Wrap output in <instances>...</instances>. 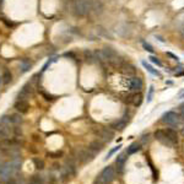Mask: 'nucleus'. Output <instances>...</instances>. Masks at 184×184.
Returning <instances> with one entry per match:
<instances>
[{
    "label": "nucleus",
    "instance_id": "f257e3e1",
    "mask_svg": "<svg viewBox=\"0 0 184 184\" xmlns=\"http://www.w3.org/2000/svg\"><path fill=\"white\" fill-rule=\"evenodd\" d=\"M91 11V5H90V0H75L73 4V12L79 16V17H84L86 16L89 12Z\"/></svg>",
    "mask_w": 184,
    "mask_h": 184
},
{
    "label": "nucleus",
    "instance_id": "f03ea898",
    "mask_svg": "<svg viewBox=\"0 0 184 184\" xmlns=\"http://www.w3.org/2000/svg\"><path fill=\"white\" fill-rule=\"evenodd\" d=\"M114 177H115V171H114V168H113L112 166H108V167H106V168L101 172V174H99L98 178L96 179V183L108 184L114 179Z\"/></svg>",
    "mask_w": 184,
    "mask_h": 184
},
{
    "label": "nucleus",
    "instance_id": "7ed1b4c3",
    "mask_svg": "<svg viewBox=\"0 0 184 184\" xmlns=\"http://www.w3.org/2000/svg\"><path fill=\"white\" fill-rule=\"evenodd\" d=\"M179 120H181V118H179V115L176 112H167V113H165L162 115V122L165 124H167V125L176 126V125L179 124Z\"/></svg>",
    "mask_w": 184,
    "mask_h": 184
},
{
    "label": "nucleus",
    "instance_id": "20e7f679",
    "mask_svg": "<svg viewBox=\"0 0 184 184\" xmlns=\"http://www.w3.org/2000/svg\"><path fill=\"white\" fill-rule=\"evenodd\" d=\"M155 139L156 140H158L161 144H163V145H166V146H170V147H173L174 145H173V142L168 139V136L166 135V133H165V130H156L155 131Z\"/></svg>",
    "mask_w": 184,
    "mask_h": 184
},
{
    "label": "nucleus",
    "instance_id": "39448f33",
    "mask_svg": "<svg viewBox=\"0 0 184 184\" xmlns=\"http://www.w3.org/2000/svg\"><path fill=\"white\" fill-rule=\"evenodd\" d=\"M28 108H30V104L26 99H21L18 98L16 102H15V109L20 113V114H25L28 112Z\"/></svg>",
    "mask_w": 184,
    "mask_h": 184
},
{
    "label": "nucleus",
    "instance_id": "423d86ee",
    "mask_svg": "<svg viewBox=\"0 0 184 184\" xmlns=\"http://www.w3.org/2000/svg\"><path fill=\"white\" fill-rule=\"evenodd\" d=\"M93 155H94V154L92 152L90 149H89V150H80L79 154H78V158H79L81 162L86 163V162L91 161L92 158H93Z\"/></svg>",
    "mask_w": 184,
    "mask_h": 184
},
{
    "label": "nucleus",
    "instance_id": "0eeeda50",
    "mask_svg": "<svg viewBox=\"0 0 184 184\" xmlns=\"http://www.w3.org/2000/svg\"><path fill=\"white\" fill-rule=\"evenodd\" d=\"M97 135H99L104 141H110L112 140V138L114 136V134H113V131L112 130H109V129H98V130H96L94 131Z\"/></svg>",
    "mask_w": 184,
    "mask_h": 184
},
{
    "label": "nucleus",
    "instance_id": "6e6552de",
    "mask_svg": "<svg viewBox=\"0 0 184 184\" xmlns=\"http://www.w3.org/2000/svg\"><path fill=\"white\" fill-rule=\"evenodd\" d=\"M90 5H91V11L97 15L103 11V4L101 0H90Z\"/></svg>",
    "mask_w": 184,
    "mask_h": 184
},
{
    "label": "nucleus",
    "instance_id": "1a4fd4ad",
    "mask_svg": "<svg viewBox=\"0 0 184 184\" xmlns=\"http://www.w3.org/2000/svg\"><path fill=\"white\" fill-rule=\"evenodd\" d=\"M129 85L133 91H140L142 89V81L139 78H131L129 81Z\"/></svg>",
    "mask_w": 184,
    "mask_h": 184
},
{
    "label": "nucleus",
    "instance_id": "9d476101",
    "mask_svg": "<svg viewBox=\"0 0 184 184\" xmlns=\"http://www.w3.org/2000/svg\"><path fill=\"white\" fill-rule=\"evenodd\" d=\"M120 69H122L123 74H125V75H128V76H133V75L136 73V69H135L133 65L126 64V63H123V64L120 65Z\"/></svg>",
    "mask_w": 184,
    "mask_h": 184
},
{
    "label": "nucleus",
    "instance_id": "9b49d317",
    "mask_svg": "<svg viewBox=\"0 0 184 184\" xmlns=\"http://www.w3.org/2000/svg\"><path fill=\"white\" fill-rule=\"evenodd\" d=\"M15 146V142H14V139H10V138H4L0 140V149L2 150H9L11 147Z\"/></svg>",
    "mask_w": 184,
    "mask_h": 184
},
{
    "label": "nucleus",
    "instance_id": "f8f14e48",
    "mask_svg": "<svg viewBox=\"0 0 184 184\" xmlns=\"http://www.w3.org/2000/svg\"><path fill=\"white\" fill-rule=\"evenodd\" d=\"M102 52H103V54H104V57H106V59H107V62H110L113 58H115L118 54H117V52L113 49V48H110V47H106V48H103L102 49Z\"/></svg>",
    "mask_w": 184,
    "mask_h": 184
},
{
    "label": "nucleus",
    "instance_id": "ddd939ff",
    "mask_svg": "<svg viewBox=\"0 0 184 184\" xmlns=\"http://www.w3.org/2000/svg\"><path fill=\"white\" fill-rule=\"evenodd\" d=\"M32 86L30 85V82L27 84V85H25L22 89H21V91L18 92V94H17V97L18 98H21V99H26L28 96H30V93L32 91V89H31Z\"/></svg>",
    "mask_w": 184,
    "mask_h": 184
},
{
    "label": "nucleus",
    "instance_id": "4468645a",
    "mask_svg": "<svg viewBox=\"0 0 184 184\" xmlns=\"http://www.w3.org/2000/svg\"><path fill=\"white\" fill-rule=\"evenodd\" d=\"M165 133H166V135L168 136V139L173 142V145L178 144V134H177L176 130H173V129H166Z\"/></svg>",
    "mask_w": 184,
    "mask_h": 184
},
{
    "label": "nucleus",
    "instance_id": "2eb2a0df",
    "mask_svg": "<svg viewBox=\"0 0 184 184\" xmlns=\"http://www.w3.org/2000/svg\"><path fill=\"white\" fill-rule=\"evenodd\" d=\"M89 149L91 150L93 154H96V152H99V151L103 149V144H102L101 141H98V140H94V141H92L91 144H90Z\"/></svg>",
    "mask_w": 184,
    "mask_h": 184
},
{
    "label": "nucleus",
    "instance_id": "dca6fc26",
    "mask_svg": "<svg viewBox=\"0 0 184 184\" xmlns=\"http://www.w3.org/2000/svg\"><path fill=\"white\" fill-rule=\"evenodd\" d=\"M141 101H142V97H141L140 93L130 94V103H133L134 106H140V104H141Z\"/></svg>",
    "mask_w": 184,
    "mask_h": 184
},
{
    "label": "nucleus",
    "instance_id": "f3484780",
    "mask_svg": "<svg viewBox=\"0 0 184 184\" xmlns=\"http://www.w3.org/2000/svg\"><path fill=\"white\" fill-rule=\"evenodd\" d=\"M10 126H7V125H4V124H1L0 123V138H7L9 135H10Z\"/></svg>",
    "mask_w": 184,
    "mask_h": 184
},
{
    "label": "nucleus",
    "instance_id": "a211bd4d",
    "mask_svg": "<svg viewBox=\"0 0 184 184\" xmlns=\"http://www.w3.org/2000/svg\"><path fill=\"white\" fill-rule=\"evenodd\" d=\"M20 66H21V73L23 74V73H26V71L31 70V68H32V63H30L28 60L23 59V60L20 63Z\"/></svg>",
    "mask_w": 184,
    "mask_h": 184
},
{
    "label": "nucleus",
    "instance_id": "6ab92c4d",
    "mask_svg": "<svg viewBox=\"0 0 184 184\" xmlns=\"http://www.w3.org/2000/svg\"><path fill=\"white\" fill-rule=\"evenodd\" d=\"M140 149H141V147H140V144H138V142H134V144H131V145L128 147V150H126V154H128V155H133V154L138 152Z\"/></svg>",
    "mask_w": 184,
    "mask_h": 184
},
{
    "label": "nucleus",
    "instance_id": "aec40b11",
    "mask_svg": "<svg viewBox=\"0 0 184 184\" xmlns=\"http://www.w3.org/2000/svg\"><path fill=\"white\" fill-rule=\"evenodd\" d=\"M125 125H126V120H125V119H120V120H118V122L113 123L110 128H113V129H119V130H122V129H124V128H125Z\"/></svg>",
    "mask_w": 184,
    "mask_h": 184
},
{
    "label": "nucleus",
    "instance_id": "412c9836",
    "mask_svg": "<svg viewBox=\"0 0 184 184\" xmlns=\"http://www.w3.org/2000/svg\"><path fill=\"white\" fill-rule=\"evenodd\" d=\"M11 79H12L11 73H10L9 70H5V71H4V75H2V78H1V81H2L5 85H7V84L11 81Z\"/></svg>",
    "mask_w": 184,
    "mask_h": 184
},
{
    "label": "nucleus",
    "instance_id": "4be33fe9",
    "mask_svg": "<svg viewBox=\"0 0 184 184\" xmlns=\"http://www.w3.org/2000/svg\"><path fill=\"white\" fill-rule=\"evenodd\" d=\"M126 161V157L125 155H119L118 158H117V165L119 167V171H123V167H124V163Z\"/></svg>",
    "mask_w": 184,
    "mask_h": 184
},
{
    "label": "nucleus",
    "instance_id": "5701e85b",
    "mask_svg": "<svg viewBox=\"0 0 184 184\" xmlns=\"http://www.w3.org/2000/svg\"><path fill=\"white\" fill-rule=\"evenodd\" d=\"M142 65H144V66H145V69H147V71H149V73H151L152 75H157V76H160V73H158L157 70H155L151 65H149L146 62H142Z\"/></svg>",
    "mask_w": 184,
    "mask_h": 184
},
{
    "label": "nucleus",
    "instance_id": "b1692460",
    "mask_svg": "<svg viewBox=\"0 0 184 184\" xmlns=\"http://www.w3.org/2000/svg\"><path fill=\"white\" fill-rule=\"evenodd\" d=\"M28 184H43V179L39 176H32L28 181Z\"/></svg>",
    "mask_w": 184,
    "mask_h": 184
},
{
    "label": "nucleus",
    "instance_id": "393cba45",
    "mask_svg": "<svg viewBox=\"0 0 184 184\" xmlns=\"http://www.w3.org/2000/svg\"><path fill=\"white\" fill-rule=\"evenodd\" d=\"M84 55H85V59H86V62H89V63H92L93 62V59H94V54H93V52L91 50H85L84 52Z\"/></svg>",
    "mask_w": 184,
    "mask_h": 184
},
{
    "label": "nucleus",
    "instance_id": "a878e982",
    "mask_svg": "<svg viewBox=\"0 0 184 184\" xmlns=\"http://www.w3.org/2000/svg\"><path fill=\"white\" fill-rule=\"evenodd\" d=\"M33 163H34V167H36L37 170H43V168H44V162H43V160L33 158Z\"/></svg>",
    "mask_w": 184,
    "mask_h": 184
},
{
    "label": "nucleus",
    "instance_id": "bb28decb",
    "mask_svg": "<svg viewBox=\"0 0 184 184\" xmlns=\"http://www.w3.org/2000/svg\"><path fill=\"white\" fill-rule=\"evenodd\" d=\"M11 122H12V124H21L22 123V117L20 114H12L11 115Z\"/></svg>",
    "mask_w": 184,
    "mask_h": 184
},
{
    "label": "nucleus",
    "instance_id": "cd10ccee",
    "mask_svg": "<svg viewBox=\"0 0 184 184\" xmlns=\"http://www.w3.org/2000/svg\"><path fill=\"white\" fill-rule=\"evenodd\" d=\"M0 123L4 124V125L10 126V124H12V122H11V117H9V115H4V117H1Z\"/></svg>",
    "mask_w": 184,
    "mask_h": 184
},
{
    "label": "nucleus",
    "instance_id": "c85d7f7f",
    "mask_svg": "<svg viewBox=\"0 0 184 184\" xmlns=\"http://www.w3.org/2000/svg\"><path fill=\"white\" fill-rule=\"evenodd\" d=\"M48 156H50L52 158H59L60 156H63V152L62 151H55V152H49Z\"/></svg>",
    "mask_w": 184,
    "mask_h": 184
},
{
    "label": "nucleus",
    "instance_id": "c756f323",
    "mask_svg": "<svg viewBox=\"0 0 184 184\" xmlns=\"http://www.w3.org/2000/svg\"><path fill=\"white\" fill-rule=\"evenodd\" d=\"M142 46H144V48H145V50H147V52H150V53H154V52H155V49L152 48V46H150L149 43H146V42H144V43H142Z\"/></svg>",
    "mask_w": 184,
    "mask_h": 184
},
{
    "label": "nucleus",
    "instance_id": "7c9ffc66",
    "mask_svg": "<svg viewBox=\"0 0 184 184\" xmlns=\"http://www.w3.org/2000/svg\"><path fill=\"white\" fill-rule=\"evenodd\" d=\"M150 60H151L154 64H156V65H158V66H162V63H161L156 57H150Z\"/></svg>",
    "mask_w": 184,
    "mask_h": 184
},
{
    "label": "nucleus",
    "instance_id": "2f4dec72",
    "mask_svg": "<svg viewBox=\"0 0 184 184\" xmlns=\"http://www.w3.org/2000/svg\"><path fill=\"white\" fill-rule=\"evenodd\" d=\"M152 94H154V87L151 86L150 90H149V94H147V103L151 102V99H152Z\"/></svg>",
    "mask_w": 184,
    "mask_h": 184
},
{
    "label": "nucleus",
    "instance_id": "473e14b6",
    "mask_svg": "<svg viewBox=\"0 0 184 184\" xmlns=\"http://www.w3.org/2000/svg\"><path fill=\"white\" fill-rule=\"evenodd\" d=\"M120 147H122V145H119V146H117V147H114L113 150H110V151H109V154L107 155V158H109V157H110V156H112V155H113V154H114L115 151H118V150H119Z\"/></svg>",
    "mask_w": 184,
    "mask_h": 184
},
{
    "label": "nucleus",
    "instance_id": "72a5a7b5",
    "mask_svg": "<svg viewBox=\"0 0 184 184\" xmlns=\"http://www.w3.org/2000/svg\"><path fill=\"white\" fill-rule=\"evenodd\" d=\"M179 110H181V117H182V119H184V103L181 104V107H179Z\"/></svg>",
    "mask_w": 184,
    "mask_h": 184
},
{
    "label": "nucleus",
    "instance_id": "f704fd0d",
    "mask_svg": "<svg viewBox=\"0 0 184 184\" xmlns=\"http://www.w3.org/2000/svg\"><path fill=\"white\" fill-rule=\"evenodd\" d=\"M146 141H149V135H147V136H146V135L142 136V142H146Z\"/></svg>",
    "mask_w": 184,
    "mask_h": 184
},
{
    "label": "nucleus",
    "instance_id": "c9c22d12",
    "mask_svg": "<svg viewBox=\"0 0 184 184\" xmlns=\"http://www.w3.org/2000/svg\"><path fill=\"white\" fill-rule=\"evenodd\" d=\"M168 55H170V57H172L173 59H176V60H178V57H176L174 54H172V53H168Z\"/></svg>",
    "mask_w": 184,
    "mask_h": 184
},
{
    "label": "nucleus",
    "instance_id": "e433bc0d",
    "mask_svg": "<svg viewBox=\"0 0 184 184\" xmlns=\"http://www.w3.org/2000/svg\"><path fill=\"white\" fill-rule=\"evenodd\" d=\"M7 184H16V182H15L14 179H9V182H7Z\"/></svg>",
    "mask_w": 184,
    "mask_h": 184
},
{
    "label": "nucleus",
    "instance_id": "4c0bfd02",
    "mask_svg": "<svg viewBox=\"0 0 184 184\" xmlns=\"http://www.w3.org/2000/svg\"><path fill=\"white\" fill-rule=\"evenodd\" d=\"M179 98H184V90L179 93Z\"/></svg>",
    "mask_w": 184,
    "mask_h": 184
},
{
    "label": "nucleus",
    "instance_id": "58836bf2",
    "mask_svg": "<svg viewBox=\"0 0 184 184\" xmlns=\"http://www.w3.org/2000/svg\"><path fill=\"white\" fill-rule=\"evenodd\" d=\"M181 133H182V135L184 136V125L182 126V131H181Z\"/></svg>",
    "mask_w": 184,
    "mask_h": 184
},
{
    "label": "nucleus",
    "instance_id": "ea45409f",
    "mask_svg": "<svg viewBox=\"0 0 184 184\" xmlns=\"http://www.w3.org/2000/svg\"><path fill=\"white\" fill-rule=\"evenodd\" d=\"M1 167H2V163H1V162H0V170H1Z\"/></svg>",
    "mask_w": 184,
    "mask_h": 184
},
{
    "label": "nucleus",
    "instance_id": "a19ab883",
    "mask_svg": "<svg viewBox=\"0 0 184 184\" xmlns=\"http://www.w3.org/2000/svg\"><path fill=\"white\" fill-rule=\"evenodd\" d=\"M182 33H183V37H184V28H183V31H182Z\"/></svg>",
    "mask_w": 184,
    "mask_h": 184
},
{
    "label": "nucleus",
    "instance_id": "79ce46f5",
    "mask_svg": "<svg viewBox=\"0 0 184 184\" xmlns=\"http://www.w3.org/2000/svg\"><path fill=\"white\" fill-rule=\"evenodd\" d=\"M0 81H1V78H0Z\"/></svg>",
    "mask_w": 184,
    "mask_h": 184
}]
</instances>
